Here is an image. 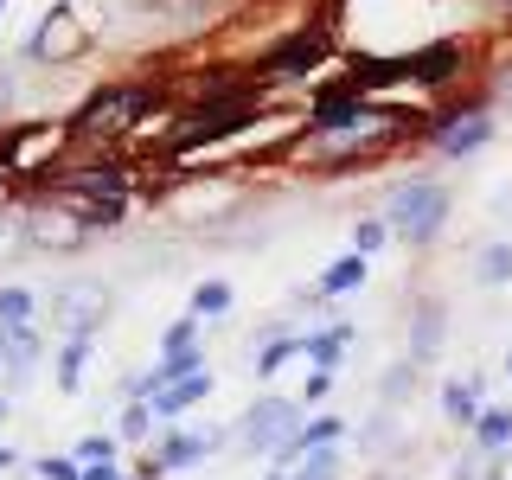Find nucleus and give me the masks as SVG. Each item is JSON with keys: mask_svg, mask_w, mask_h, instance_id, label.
Masks as SVG:
<instances>
[{"mask_svg": "<svg viewBox=\"0 0 512 480\" xmlns=\"http://www.w3.org/2000/svg\"><path fill=\"white\" fill-rule=\"evenodd\" d=\"M487 135H493V122H487V116H474V109H468V122H448L436 141H442V154H474V148H480Z\"/></svg>", "mask_w": 512, "mask_h": 480, "instance_id": "ddd939ff", "label": "nucleus"}, {"mask_svg": "<svg viewBox=\"0 0 512 480\" xmlns=\"http://www.w3.org/2000/svg\"><path fill=\"white\" fill-rule=\"evenodd\" d=\"M154 423H160V416H154V404H148V397H135V404L122 410V436H128V442H141Z\"/></svg>", "mask_w": 512, "mask_h": 480, "instance_id": "cd10ccee", "label": "nucleus"}, {"mask_svg": "<svg viewBox=\"0 0 512 480\" xmlns=\"http://www.w3.org/2000/svg\"><path fill=\"white\" fill-rule=\"evenodd\" d=\"M148 109H154V90L122 84V90H103L96 103H84L77 128H84V135H116V128H135L141 116H148Z\"/></svg>", "mask_w": 512, "mask_h": 480, "instance_id": "f03ea898", "label": "nucleus"}, {"mask_svg": "<svg viewBox=\"0 0 512 480\" xmlns=\"http://www.w3.org/2000/svg\"><path fill=\"white\" fill-rule=\"evenodd\" d=\"M77 461H116V436H90L77 448Z\"/></svg>", "mask_w": 512, "mask_h": 480, "instance_id": "7c9ffc66", "label": "nucleus"}, {"mask_svg": "<svg viewBox=\"0 0 512 480\" xmlns=\"http://www.w3.org/2000/svg\"><path fill=\"white\" fill-rule=\"evenodd\" d=\"M301 352L327 372H340V352H346V327H327V333H301Z\"/></svg>", "mask_w": 512, "mask_h": 480, "instance_id": "2eb2a0df", "label": "nucleus"}, {"mask_svg": "<svg viewBox=\"0 0 512 480\" xmlns=\"http://www.w3.org/2000/svg\"><path fill=\"white\" fill-rule=\"evenodd\" d=\"M436 346H442V308H423V314H416V327H410V352H416V359H429Z\"/></svg>", "mask_w": 512, "mask_h": 480, "instance_id": "b1692460", "label": "nucleus"}, {"mask_svg": "<svg viewBox=\"0 0 512 480\" xmlns=\"http://www.w3.org/2000/svg\"><path fill=\"white\" fill-rule=\"evenodd\" d=\"M192 314H199V320H218V314H231V282H199V288H192Z\"/></svg>", "mask_w": 512, "mask_h": 480, "instance_id": "4be33fe9", "label": "nucleus"}, {"mask_svg": "<svg viewBox=\"0 0 512 480\" xmlns=\"http://www.w3.org/2000/svg\"><path fill=\"white\" fill-rule=\"evenodd\" d=\"M301 468L295 474H288V480H340V448H333V442H320V448H301Z\"/></svg>", "mask_w": 512, "mask_h": 480, "instance_id": "4468645a", "label": "nucleus"}, {"mask_svg": "<svg viewBox=\"0 0 512 480\" xmlns=\"http://www.w3.org/2000/svg\"><path fill=\"white\" fill-rule=\"evenodd\" d=\"M365 276H372V263H365V250H352V256H340V263L320 269V295H352Z\"/></svg>", "mask_w": 512, "mask_h": 480, "instance_id": "f8f14e48", "label": "nucleus"}, {"mask_svg": "<svg viewBox=\"0 0 512 480\" xmlns=\"http://www.w3.org/2000/svg\"><path fill=\"white\" fill-rule=\"evenodd\" d=\"M212 436H167V442H160L154 448V474H180V468H199V461L205 455H212Z\"/></svg>", "mask_w": 512, "mask_h": 480, "instance_id": "9b49d317", "label": "nucleus"}, {"mask_svg": "<svg viewBox=\"0 0 512 480\" xmlns=\"http://www.w3.org/2000/svg\"><path fill=\"white\" fill-rule=\"evenodd\" d=\"M77 45H84V26L58 7V13H45V32L32 39V58H39V64H58V58H71Z\"/></svg>", "mask_w": 512, "mask_h": 480, "instance_id": "6e6552de", "label": "nucleus"}, {"mask_svg": "<svg viewBox=\"0 0 512 480\" xmlns=\"http://www.w3.org/2000/svg\"><path fill=\"white\" fill-rule=\"evenodd\" d=\"M0 468H13V448H0Z\"/></svg>", "mask_w": 512, "mask_h": 480, "instance_id": "72a5a7b5", "label": "nucleus"}, {"mask_svg": "<svg viewBox=\"0 0 512 480\" xmlns=\"http://www.w3.org/2000/svg\"><path fill=\"white\" fill-rule=\"evenodd\" d=\"M327 58V32H301V39H288V45H276V52L263 58V71H276V77H308L314 64Z\"/></svg>", "mask_w": 512, "mask_h": 480, "instance_id": "423d86ee", "label": "nucleus"}, {"mask_svg": "<svg viewBox=\"0 0 512 480\" xmlns=\"http://www.w3.org/2000/svg\"><path fill=\"white\" fill-rule=\"evenodd\" d=\"M103 308H109V288L103 282H64L58 288V320H64V333H77V340H90V333H96Z\"/></svg>", "mask_w": 512, "mask_h": 480, "instance_id": "20e7f679", "label": "nucleus"}, {"mask_svg": "<svg viewBox=\"0 0 512 480\" xmlns=\"http://www.w3.org/2000/svg\"><path fill=\"white\" fill-rule=\"evenodd\" d=\"M32 474H39V480H84V461H77V455H39Z\"/></svg>", "mask_w": 512, "mask_h": 480, "instance_id": "bb28decb", "label": "nucleus"}, {"mask_svg": "<svg viewBox=\"0 0 512 480\" xmlns=\"http://www.w3.org/2000/svg\"><path fill=\"white\" fill-rule=\"evenodd\" d=\"M0 423H7V397H0Z\"/></svg>", "mask_w": 512, "mask_h": 480, "instance_id": "f704fd0d", "label": "nucleus"}, {"mask_svg": "<svg viewBox=\"0 0 512 480\" xmlns=\"http://www.w3.org/2000/svg\"><path fill=\"white\" fill-rule=\"evenodd\" d=\"M199 346V314H186V320H173L167 333H160V352H192Z\"/></svg>", "mask_w": 512, "mask_h": 480, "instance_id": "c85d7f7f", "label": "nucleus"}, {"mask_svg": "<svg viewBox=\"0 0 512 480\" xmlns=\"http://www.w3.org/2000/svg\"><path fill=\"white\" fill-rule=\"evenodd\" d=\"M295 352H301V340H276V346H263V359H256V372H263V378H276L282 365L295 359Z\"/></svg>", "mask_w": 512, "mask_h": 480, "instance_id": "c756f323", "label": "nucleus"}, {"mask_svg": "<svg viewBox=\"0 0 512 480\" xmlns=\"http://www.w3.org/2000/svg\"><path fill=\"white\" fill-rule=\"evenodd\" d=\"M295 404L288 397H263L250 416H244V448H256V455H282L288 442H295Z\"/></svg>", "mask_w": 512, "mask_h": 480, "instance_id": "7ed1b4c3", "label": "nucleus"}, {"mask_svg": "<svg viewBox=\"0 0 512 480\" xmlns=\"http://www.w3.org/2000/svg\"><path fill=\"white\" fill-rule=\"evenodd\" d=\"M0 359H7L13 384H20L32 365H39V327H32V320H20V327H0Z\"/></svg>", "mask_w": 512, "mask_h": 480, "instance_id": "9d476101", "label": "nucleus"}, {"mask_svg": "<svg viewBox=\"0 0 512 480\" xmlns=\"http://www.w3.org/2000/svg\"><path fill=\"white\" fill-rule=\"evenodd\" d=\"M455 71H461L455 45H429V52H416V58H397V77H410V84H448Z\"/></svg>", "mask_w": 512, "mask_h": 480, "instance_id": "1a4fd4ad", "label": "nucleus"}, {"mask_svg": "<svg viewBox=\"0 0 512 480\" xmlns=\"http://www.w3.org/2000/svg\"><path fill=\"white\" fill-rule=\"evenodd\" d=\"M84 480H122L116 461H84Z\"/></svg>", "mask_w": 512, "mask_h": 480, "instance_id": "473e14b6", "label": "nucleus"}, {"mask_svg": "<svg viewBox=\"0 0 512 480\" xmlns=\"http://www.w3.org/2000/svg\"><path fill=\"white\" fill-rule=\"evenodd\" d=\"M122 186H128L122 167H90V173H71V180H64V192H116V199H122Z\"/></svg>", "mask_w": 512, "mask_h": 480, "instance_id": "aec40b11", "label": "nucleus"}, {"mask_svg": "<svg viewBox=\"0 0 512 480\" xmlns=\"http://www.w3.org/2000/svg\"><path fill=\"white\" fill-rule=\"evenodd\" d=\"M84 231H90L84 218H64V224H58V212L32 218V237H39V244H77V237H84Z\"/></svg>", "mask_w": 512, "mask_h": 480, "instance_id": "5701e85b", "label": "nucleus"}, {"mask_svg": "<svg viewBox=\"0 0 512 480\" xmlns=\"http://www.w3.org/2000/svg\"><path fill=\"white\" fill-rule=\"evenodd\" d=\"M365 116H372V103H365V90H352V84H333V90H320V103H314V135H340V128H359Z\"/></svg>", "mask_w": 512, "mask_h": 480, "instance_id": "39448f33", "label": "nucleus"}, {"mask_svg": "<svg viewBox=\"0 0 512 480\" xmlns=\"http://www.w3.org/2000/svg\"><path fill=\"white\" fill-rule=\"evenodd\" d=\"M269 480H288V474H269Z\"/></svg>", "mask_w": 512, "mask_h": 480, "instance_id": "c9c22d12", "label": "nucleus"}, {"mask_svg": "<svg viewBox=\"0 0 512 480\" xmlns=\"http://www.w3.org/2000/svg\"><path fill=\"white\" fill-rule=\"evenodd\" d=\"M384 218H391L397 237H410V244H429V237L442 231L448 218V192L436 180H404L391 192V205H384Z\"/></svg>", "mask_w": 512, "mask_h": 480, "instance_id": "f257e3e1", "label": "nucleus"}, {"mask_svg": "<svg viewBox=\"0 0 512 480\" xmlns=\"http://www.w3.org/2000/svg\"><path fill=\"white\" fill-rule=\"evenodd\" d=\"M474 442H480V448H506V442H512V410H500V404L480 410V416H474Z\"/></svg>", "mask_w": 512, "mask_h": 480, "instance_id": "a211bd4d", "label": "nucleus"}, {"mask_svg": "<svg viewBox=\"0 0 512 480\" xmlns=\"http://www.w3.org/2000/svg\"><path fill=\"white\" fill-rule=\"evenodd\" d=\"M442 410L455 416V423H474V416H480V378L448 384V391H442Z\"/></svg>", "mask_w": 512, "mask_h": 480, "instance_id": "f3484780", "label": "nucleus"}, {"mask_svg": "<svg viewBox=\"0 0 512 480\" xmlns=\"http://www.w3.org/2000/svg\"><path fill=\"white\" fill-rule=\"evenodd\" d=\"M506 372H512V359H506Z\"/></svg>", "mask_w": 512, "mask_h": 480, "instance_id": "e433bc0d", "label": "nucleus"}, {"mask_svg": "<svg viewBox=\"0 0 512 480\" xmlns=\"http://www.w3.org/2000/svg\"><path fill=\"white\" fill-rule=\"evenodd\" d=\"M212 397V372H186V378H173V384H160V391L148 397L160 423H173V416H186L192 404H205Z\"/></svg>", "mask_w": 512, "mask_h": 480, "instance_id": "0eeeda50", "label": "nucleus"}, {"mask_svg": "<svg viewBox=\"0 0 512 480\" xmlns=\"http://www.w3.org/2000/svg\"><path fill=\"white\" fill-rule=\"evenodd\" d=\"M0 7H7V0H0Z\"/></svg>", "mask_w": 512, "mask_h": 480, "instance_id": "4c0bfd02", "label": "nucleus"}, {"mask_svg": "<svg viewBox=\"0 0 512 480\" xmlns=\"http://www.w3.org/2000/svg\"><path fill=\"white\" fill-rule=\"evenodd\" d=\"M340 436H346V423H340V416H314V423H301V429H295V442L282 448V461H288V455H301V448H320V442H340Z\"/></svg>", "mask_w": 512, "mask_h": 480, "instance_id": "dca6fc26", "label": "nucleus"}, {"mask_svg": "<svg viewBox=\"0 0 512 480\" xmlns=\"http://www.w3.org/2000/svg\"><path fill=\"white\" fill-rule=\"evenodd\" d=\"M84 352H90V340H77V333H71V340H64V352H58V391H64V397L84 384Z\"/></svg>", "mask_w": 512, "mask_h": 480, "instance_id": "412c9836", "label": "nucleus"}, {"mask_svg": "<svg viewBox=\"0 0 512 480\" xmlns=\"http://www.w3.org/2000/svg\"><path fill=\"white\" fill-rule=\"evenodd\" d=\"M327 391H333V372H327V365H314V372H308V404H320Z\"/></svg>", "mask_w": 512, "mask_h": 480, "instance_id": "2f4dec72", "label": "nucleus"}, {"mask_svg": "<svg viewBox=\"0 0 512 480\" xmlns=\"http://www.w3.org/2000/svg\"><path fill=\"white\" fill-rule=\"evenodd\" d=\"M20 320H32V288L7 282L0 288V327H20Z\"/></svg>", "mask_w": 512, "mask_h": 480, "instance_id": "a878e982", "label": "nucleus"}, {"mask_svg": "<svg viewBox=\"0 0 512 480\" xmlns=\"http://www.w3.org/2000/svg\"><path fill=\"white\" fill-rule=\"evenodd\" d=\"M474 276L487 282V288H500V282H512V244H487L474 256Z\"/></svg>", "mask_w": 512, "mask_h": 480, "instance_id": "6ab92c4d", "label": "nucleus"}, {"mask_svg": "<svg viewBox=\"0 0 512 480\" xmlns=\"http://www.w3.org/2000/svg\"><path fill=\"white\" fill-rule=\"evenodd\" d=\"M384 244H391V218H359V224H352V250L378 256Z\"/></svg>", "mask_w": 512, "mask_h": 480, "instance_id": "393cba45", "label": "nucleus"}]
</instances>
